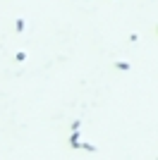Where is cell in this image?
Returning <instances> with one entry per match:
<instances>
[{"mask_svg": "<svg viewBox=\"0 0 158 160\" xmlns=\"http://www.w3.org/2000/svg\"><path fill=\"white\" fill-rule=\"evenodd\" d=\"M82 120H74L72 122V134H70V146L74 148V151H84V153H96L98 148L93 146V143H86L84 139H82Z\"/></svg>", "mask_w": 158, "mask_h": 160, "instance_id": "cell-1", "label": "cell"}, {"mask_svg": "<svg viewBox=\"0 0 158 160\" xmlns=\"http://www.w3.org/2000/svg\"><path fill=\"white\" fill-rule=\"evenodd\" d=\"M115 67L122 69V72H127V69H129V62H127V60H120V62H115Z\"/></svg>", "mask_w": 158, "mask_h": 160, "instance_id": "cell-2", "label": "cell"}, {"mask_svg": "<svg viewBox=\"0 0 158 160\" xmlns=\"http://www.w3.org/2000/svg\"><path fill=\"white\" fill-rule=\"evenodd\" d=\"M14 29H17V31H24V29H26L24 19H17V24H14Z\"/></svg>", "mask_w": 158, "mask_h": 160, "instance_id": "cell-3", "label": "cell"}, {"mask_svg": "<svg viewBox=\"0 0 158 160\" xmlns=\"http://www.w3.org/2000/svg\"><path fill=\"white\" fill-rule=\"evenodd\" d=\"M26 60V53H24V50H22V53H17V62H24Z\"/></svg>", "mask_w": 158, "mask_h": 160, "instance_id": "cell-4", "label": "cell"}, {"mask_svg": "<svg viewBox=\"0 0 158 160\" xmlns=\"http://www.w3.org/2000/svg\"><path fill=\"white\" fill-rule=\"evenodd\" d=\"M156 31H158V27H156Z\"/></svg>", "mask_w": 158, "mask_h": 160, "instance_id": "cell-5", "label": "cell"}]
</instances>
